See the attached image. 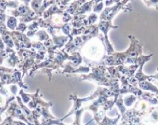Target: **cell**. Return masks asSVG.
<instances>
[{"instance_id": "277c9868", "label": "cell", "mask_w": 158, "mask_h": 125, "mask_svg": "<svg viewBox=\"0 0 158 125\" xmlns=\"http://www.w3.org/2000/svg\"><path fill=\"white\" fill-rule=\"evenodd\" d=\"M149 6H154L156 8H158V0H150Z\"/></svg>"}, {"instance_id": "5b68a950", "label": "cell", "mask_w": 158, "mask_h": 125, "mask_svg": "<svg viewBox=\"0 0 158 125\" xmlns=\"http://www.w3.org/2000/svg\"><path fill=\"white\" fill-rule=\"evenodd\" d=\"M0 125H5V122H3V123H1V124H0Z\"/></svg>"}, {"instance_id": "7a4b0ae2", "label": "cell", "mask_w": 158, "mask_h": 125, "mask_svg": "<svg viewBox=\"0 0 158 125\" xmlns=\"http://www.w3.org/2000/svg\"><path fill=\"white\" fill-rule=\"evenodd\" d=\"M2 39L0 36V64H2L5 57L7 56V52L5 50L4 43H3Z\"/></svg>"}, {"instance_id": "3957f363", "label": "cell", "mask_w": 158, "mask_h": 125, "mask_svg": "<svg viewBox=\"0 0 158 125\" xmlns=\"http://www.w3.org/2000/svg\"><path fill=\"white\" fill-rule=\"evenodd\" d=\"M7 26L10 29H14L16 26V19L12 16H8L7 18Z\"/></svg>"}, {"instance_id": "6da1fadb", "label": "cell", "mask_w": 158, "mask_h": 125, "mask_svg": "<svg viewBox=\"0 0 158 125\" xmlns=\"http://www.w3.org/2000/svg\"><path fill=\"white\" fill-rule=\"evenodd\" d=\"M140 87L143 88L144 90H151L152 92L156 93V94H158V88L156 87L155 86H154L151 83H148V82H143V83H140Z\"/></svg>"}]
</instances>
